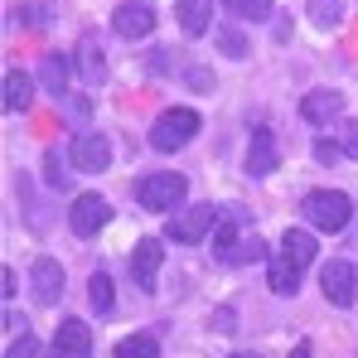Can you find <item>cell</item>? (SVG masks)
I'll use <instances>...</instances> for the list:
<instances>
[{
    "label": "cell",
    "instance_id": "23",
    "mask_svg": "<svg viewBox=\"0 0 358 358\" xmlns=\"http://www.w3.org/2000/svg\"><path fill=\"white\" fill-rule=\"evenodd\" d=\"M238 20H252V24H262V20H271V0H223Z\"/></svg>",
    "mask_w": 358,
    "mask_h": 358
},
{
    "label": "cell",
    "instance_id": "24",
    "mask_svg": "<svg viewBox=\"0 0 358 358\" xmlns=\"http://www.w3.org/2000/svg\"><path fill=\"white\" fill-rule=\"evenodd\" d=\"M218 49L228 59H247V34H242L238 24H218Z\"/></svg>",
    "mask_w": 358,
    "mask_h": 358
},
{
    "label": "cell",
    "instance_id": "11",
    "mask_svg": "<svg viewBox=\"0 0 358 358\" xmlns=\"http://www.w3.org/2000/svg\"><path fill=\"white\" fill-rule=\"evenodd\" d=\"M320 286H324V300L329 305H354V266L349 262H329L324 271H320Z\"/></svg>",
    "mask_w": 358,
    "mask_h": 358
},
{
    "label": "cell",
    "instance_id": "6",
    "mask_svg": "<svg viewBox=\"0 0 358 358\" xmlns=\"http://www.w3.org/2000/svg\"><path fill=\"white\" fill-rule=\"evenodd\" d=\"M68 155H73V170H83V175H97V170L112 165V145H107V136H97V131H78Z\"/></svg>",
    "mask_w": 358,
    "mask_h": 358
},
{
    "label": "cell",
    "instance_id": "22",
    "mask_svg": "<svg viewBox=\"0 0 358 358\" xmlns=\"http://www.w3.org/2000/svg\"><path fill=\"white\" fill-rule=\"evenodd\" d=\"M310 20H315L320 29H334V24L344 20V0H310Z\"/></svg>",
    "mask_w": 358,
    "mask_h": 358
},
{
    "label": "cell",
    "instance_id": "16",
    "mask_svg": "<svg viewBox=\"0 0 358 358\" xmlns=\"http://www.w3.org/2000/svg\"><path fill=\"white\" fill-rule=\"evenodd\" d=\"M54 344L68 349V354H92V329H87L83 320H63L59 334H54Z\"/></svg>",
    "mask_w": 358,
    "mask_h": 358
},
{
    "label": "cell",
    "instance_id": "5",
    "mask_svg": "<svg viewBox=\"0 0 358 358\" xmlns=\"http://www.w3.org/2000/svg\"><path fill=\"white\" fill-rule=\"evenodd\" d=\"M218 213L223 208H213V203H199V208H184V213H175L170 218V238L175 242H199V238H208L213 228H218Z\"/></svg>",
    "mask_w": 358,
    "mask_h": 358
},
{
    "label": "cell",
    "instance_id": "29",
    "mask_svg": "<svg viewBox=\"0 0 358 358\" xmlns=\"http://www.w3.org/2000/svg\"><path fill=\"white\" fill-rule=\"evenodd\" d=\"M339 150H344V145H334V141H315V160H320V165H334Z\"/></svg>",
    "mask_w": 358,
    "mask_h": 358
},
{
    "label": "cell",
    "instance_id": "2",
    "mask_svg": "<svg viewBox=\"0 0 358 358\" xmlns=\"http://www.w3.org/2000/svg\"><path fill=\"white\" fill-rule=\"evenodd\" d=\"M203 121H199V112L194 107H170V112H160L155 117V126H150V145L155 150H179V145H189L194 141V131H199Z\"/></svg>",
    "mask_w": 358,
    "mask_h": 358
},
{
    "label": "cell",
    "instance_id": "19",
    "mask_svg": "<svg viewBox=\"0 0 358 358\" xmlns=\"http://www.w3.org/2000/svg\"><path fill=\"white\" fill-rule=\"evenodd\" d=\"M296 286H300V266L286 252L271 257V291H276V296H296Z\"/></svg>",
    "mask_w": 358,
    "mask_h": 358
},
{
    "label": "cell",
    "instance_id": "20",
    "mask_svg": "<svg viewBox=\"0 0 358 358\" xmlns=\"http://www.w3.org/2000/svg\"><path fill=\"white\" fill-rule=\"evenodd\" d=\"M281 252H286L296 266H310V262H315V238H310L305 228H286V238H281Z\"/></svg>",
    "mask_w": 358,
    "mask_h": 358
},
{
    "label": "cell",
    "instance_id": "34",
    "mask_svg": "<svg viewBox=\"0 0 358 358\" xmlns=\"http://www.w3.org/2000/svg\"><path fill=\"white\" fill-rule=\"evenodd\" d=\"M228 358H257V354H228Z\"/></svg>",
    "mask_w": 358,
    "mask_h": 358
},
{
    "label": "cell",
    "instance_id": "31",
    "mask_svg": "<svg viewBox=\"0 0 358 358\" xmlns=\"http://www.w3.org/2000/svg\"><path fill=\"white\" fill-rule=\"evenodd\" d=\"M0 291H5V296H15V271H10V266L0 271Z\"/></svg>",
    "mask_w": 358,
    "mask_h": 358
},
{
    "label": "cell",
    "instance_id": "10",
    "mask_svg": "<svg viewBox=\"0 0 358 358\" xmlns=\"http://www.w3.org/2000/svg\"><path fill=\"white\" fill-rule=\"evenodd\" d=\"M29 286H34V300L39 305H59L63 296V266L54 257H39L34 266H29Z\"/></svg>",
    "mask_w": 358,
    "mask_h": 358
},
{
    "label": "cell",
    "instance_id": "33",
    "mask_svg": "<svg viewBox=\"0 0 358 358\" xmlns=\"http://www.w3.org/2000/svg\"><path fill=\"white\" fill-rule=\"evenodd\" d=\"M49 358H87V354H68V349H59V344H54V349H49Z\"/></svg>",
    "mask_w": 358,
    "mask_h": 358
},
{
    "label": "cell",
    "instance_id": "12",
    "mask_svg": "<svg viewBox=\"0 0 358 358\" xmlns=\"http://www.w3.org/2000/svg\"><path fill=\"white\" fill-rule=\"evenodd\" d=\"M339 112H344V92H305V102H300V117L310 126H329Z\"/></svg>",
    "mask_w": 358,
    "mask_h": 358
},
{
    "label": "cell",
    "instance_id": "17",
    "mask_svg": "<svg viewBox=\"0 0 358 358\" xmlns=\"http://www.w3.org/2000/svg\"><path fill=\"white\" fill-rule=\"evenodd\" d=\"M39 87L54 92V97L68 92V63H63V54H44L39 59Z\"/></svg>",
    "mask_w": 358,
    "mask_h": 358
},
{
    "label": "cell",
    "instance_id": "1",
    "mask_svg": "<svg viewBox=\"0 0 358 358\" xmlns=\"http://www.w3.org/2000/svg\"><path fill=\"white\" fill-rule=\"evenodd\" d=\"M300 208H305L310 228H320V233H339V228H349V218H354V199L339 194V189H310Z\"/></svg>",
    "mask_w": 358,
    "mask_h": 358
},
{
    "label": "cell",
    "instance_id": "9",
    "mask_svg": "<svg viewBox=\"0 0 358 358\" xmlns=\"http://www.w3.org/2000/svg\"><path fill=\"white\" fill-rule=\"evenodd\" d=\"M160 262H165V247H160L155 238L136 242V252H131V276H136L141 291H155V271H160Z\"/></svg>",
    "mask_w": 358,
    "mask_h": 358
},
{
    "label": "cell",
    "instance_id": "21",
    "mask_svg": "<svg viewBox=\"0 0 358 358\" xmlns=\"http://www.w3.org/2000/svg\"><path fill=\"white\" fill-rule=\"evenodd\" d=\"M117 358H160V344L155 334H126L117 344Z\"/></svg>",
    "mask_w": 358,
    "mask_h": 358
},
{
    "label": "cell",
    "instance_id": "32",
    "mask_svg": "<svg viewBox=\"0 0 358 358\" xmlns=\"http://www.w3.org/2000/svg\"><path fill=\"white\" fill-rule=\"evenodd\" d=\"M291 358H315V349H310V344H305V339H300L296 349H291Z\"/></svg>",
    "mask_w": 358,
    "mask_h": 358
},
{
    "label": "cell",
    "instance_id": "13",
    "mask_svg": "<svg viewBox=\"0 0 358 358\" xmlns=\"http://www.w3.org/2000/svg\"><path fill=\"white\" fill-rule=\"evenodd\" d=\"M175 15H179V29H184L189 39H199V34H208V24H213V0H179Z\"/></svg>",
    "mask_w": 358,
    "mask_h": 358
},
{
    "label": "cell",
    "instance_id": "7",
    "mask_svg": "<svg viewBox=\"0 0 358 358\" xmlns=\"http://www.w3.org/2000/svg\"><path fill=\"white\" fill-rule=\"evenodd\" d=\"M281 165V145H276V131H266V126H257L252 131V141H247V175H271Z\"/></svg>",
    "mask_w": 358,
    "mask_h": 358
},
{
    "label": "cell",
    "instance_id": "25",
    "mask_svg": "<svg viewBox=\"0 0 358 358\" xmlns=\"http://www.w3.org/2000/svg\"><path fill=\"white\" fill-rule=\"evenodd\" d=\"M87 300H92V310H112V276H102V271H92V281H87Z\"/></svg>",
    "mask_w": 358,
    "mask_h": 358
},
{
    "label": "cell",
    "instance_id": "8",
    "mask_svg": "<svg viewBox=\"0 0 358 358\" xmlns=\"http://www.w3.org/2000/svg\"><path fill=\"white\" fill-rule=\"evenodd\" d=\"M112 29H117L121 39H145L155 29V10L145 0H126L117 15H112Z\"/></svg>",
    "mask_w": 358,
    "mask_h": 358
},
{
    "label": "cell",
    "instance_id": "14",
    "mask_svg": "<svg viewBox=\"0 0 358 358\" xmlns=\"http://www.w3.org/2000/svg\"><path fill=\"white\" fill-rule=\"evenodd\" d=\"M238 247H242L238 213H233V208H223V213H218V228H213V257H218V262H233V257H238Z\"/></svg>",
    "mask_w": 358,
    "mask_h": 358
},
{
    "label": "cell",
    "instance_id": "30",
    "mask_svg": "<svg viewBox=\"0 0 358 358\" xmlns=\"http://www.w3.org/2000/svg\"><path fill=\"white\" fill-rule=\"evenodd\" d=\"M344 155H354V160H358V121L344 131Z\"/></svg>",
    "mask_w": 358,
    "mask_h": 358
},
{
    "label": "cell",
    "instance_id": "28",
    "mask_svg": "<svg viewBox=\"0 0 358 358\" xmlns=\"http://www.w3.org/2000/svg\"><path fill=\"white\" fill-rule=\"evenodd\" d=\"M213 329H223V334H233V329H238V315H233V305H218V310H213Z\"/></svg>",
    "mask_w": 358,
    "mask_h": 358
},
{
    "label": "cell",
    "instance_id": "27",
    "mask_svg": "<svg viewBox=\"0 0 358 358\" xmlns=\"http://www.w3.org/2000/svg\"><path fill=\"white\" fill-rule=\"evenodd\" d=\"M262 257H266V247H262V238L252 233V238H242V247H238L233 262H262Z\"/></svg>",
    "mask_w": 358,
    "mask_h": 358
},
{
    "label": "cell",
    "instance_id": "3",
    "mask_svg": "<svg viewBox=\"0 0 358 358\" xmlns=\"http://www.w3.org/2000/svg\"><path fill=\"white\" fill-rule=\"evenodd\" d=\"M184 194H189V184H184V175H175V170L145 175L141 184H136V199H141L145 208H155V213H170V208H179V203H184Z\"/></svg>",
    "mask_w": 358,
    "mask_h": 358
},
{
    "label": "cell",
    "instance_id": "4",
    "mask_svg": "<svg viewBox=\"0 0 358 358\" xmlns=\"http://www.w3.org/2000/svg\"><path fill=\"white\" fill-rule=\"evenodd\" d=\"M107 218H112V203H107L102 194H83V199L68 208V228H73L78 238H97V233L107 228Z\"/></svg>",
    "mask_w": 358,
    "mask_h": 358
},
{
    "label": "cell",
    "instance_id": "26",
    "mask_svg": "<svg viewBox=\"0 0 358 358\" xmlns=\"http://www.w3.org/2000/svg\"><path fill=\"white\" fill-rule=\"evenodd\" d=\"M34 354H39V344H34V334H29V329H24V334L5 349V358H34Z\"/></svg>",
    "mask_w": 358,
    "mask_h": 358
},
{
    "label": "cell",
    "instance_id": "18",
    "mask_svg": "<svg viewBox=\"0 0 358 358\" xmlns=\"http://www.w3.org/2000/svg\"><path fill=\"white\" fill-rule=\"evenodd\" d=\"M78 73L87 78V83H102V73H107V59H102V44L87 34L83 44H78Z\"/></svg>",
    "mask_w": 358,
    "mask_h": 358
},
{
    "label": "cell",
    "instance_id": "15",
    "mask_svg": "<svg viewBox=\"0 0 358 358\" xmlns=\"http://www.w3.org/2000/svg\"><path fill=\"white\" fill-rule=\"evenodd\" d=\"M29 102H34V78L29 73H5V112H29Z\"/></svg>",
    "mask_w": 358,
    "mask_h": 358
}]
</instances>
